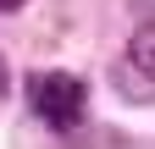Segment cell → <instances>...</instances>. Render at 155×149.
Returning <instances> with one entry per match:
<instances>
[{"label":"cell","mask_w":155,"mask_h":149,"mask_svg":"<svg viewBox=\"0 0 155 149\" xmlns=\"http://www.w3.org/2000/svg\"><path fill=\"white\" fill-rule=\"evenodd\" d=\"M28 105H33L39 122L72 133V127L83 122V110H89V94H83V83H78L72 72H33L28 78Z\"/></svg>","instance_id":"obj_1"},{"label":"cell","mask_w":155,"mask_h":149,"mask_svg":"<svg viewBox=\"0 0 155 149\" xmlns=\"http://www.w3.org/2000/svg\"><path fill=\"white\" fill-rule=\"evenodd\" d=\"M116 83L133 88V94H155V22H144V28L127 39V55H122Z\"/></svg>","instance_id":"obj_2"},{"label":"cell","mask_w":155,"mask_h":149,"mask_svg":"<svg viewBox=\"0 0 155 149\" xmlns=\"http://www.w3.org/2000/svg\"><path fill=\"white\" fill-rule=\"evenodd\" d=\"M6 88H11V72H6V55H0V100H6Z\"/></svg>","instance_id":"obj_3"},{"label":"cell","mask_w":155,"mask_h":149,"mask_svg":"<svg viewBox=\"0 0 155 149\" xmlns=\"http://www.w3.org/2000/svg\"><path fill=\"white\" fill-rule=\"evenodd\" d=\"M17 6H28V0H0V11H17Z\"/></svg>","instance_id":"obj_4"}]
</instances>
